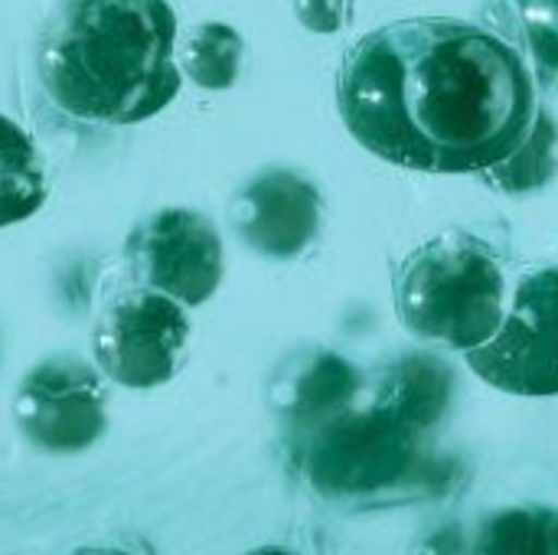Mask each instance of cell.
Segmentation results:
<instances>
[{"mask_svg": "<svg viewBox=\"0 0 558 555\" xmlns=\"http://www.w3.org/2000/svg\"><path fill=\"white\" fill-rule=\"evenodd\" d=\"M337 105L347 131L396 167L484 177L523 150L546 114L513 43L441 16L356 39L337 72Z\"/></svg>", "mask_w": 558, "mask_h": 555, "instance_id": "obj_1", "label": "cell"}, {"mask_svg": "<svg viewBox=\"0 0 558 555\" xmlns=\"http://www.w3.org/2000/svg\"><path fill=\"white\" fill-rule=\"evenodd\" d=\"M46 98L78 121L137 124L180 92L167 0H59L36 39Z\"/></svg>", "mask_w": 558, "mask_h": 555, "instance_id": "obj_2", "label": "cell"}, {"mask_svg": "<svg viewBox=\"0 0 558 555\" xmlns=\"http://www.w3.org/2000/svg\"><path fill=\"white\" fill-rule=\"evenodd\" d=\"M428 429H418L392 406L373 396L353 402L324 422L294 432V461L307 484L330 500H376L392 491H422L448 484V464L425 448Z\"/></svg>", "mask_w": 558, "mask_h": 555, "instance_id": "obj_3", "label": "cell"}, {"mask_svg": "<svg viewBox=\"0 0 558 555\" xmlns=\"http://www.w3.org/2000/svg\"><path fill=\"white\" fill-rule=\"evenodd\" d=\"M392 298L405 330L468 353L500 330L507 275L487 242L451 229L409 252L396 272Z\"/></svg>", "mask_w": 558, "mask_h": 555, "instance_id": "obj_4", "label": "cell"}, {"mask_svg": "<svg viewBox=\"0 0 558 555\" xmlns=\"http://www.w3.org/2000/svg\"><path fill=\"white\" fill-rule=\"evenodd\" d=\"M190 317L183 304L154 288L114 294L98 314L92 350L101 373L128 389L170 383L186 357Z\"/></svg>", "mask_w": 558, "mask_h": 555, "instance_id": "obj_5", "label": "cell"}, {"mask_svg": "<svg viewBox=\"0 0 558 555\" xmlns=\"http://www.w3.org/2000/svg\"><path fill=\"white\" fill-rule=\"evenodd\" d=\"M471 370L513 396H558V265L520 278L500 330L468 350Z\"/></svg>", "mask_w": 558, "mask_h": 555, "instance_id": "obj_6", "label": "cell"}, {"mask_svg": "<svg viewBox=\"0 0 558 555\" xmlns=\"http://www.w3.org/2000/svg\"><path fill=\"white\" fill-rule=\"evenodd\" d=\"M131 275L183 307L209 301L222 281V239L216 226L193 209H160L124 242Z\"/></svg>", "mask_w": 558, "mask_h": 555, "instance_id": "obj_7", "label": "cell"}, {"mask_svg": "<svg viewBox=\"0 0 558 555\" xmlns=\"http://www.w3.org/2000/svg\"><path fill=\"white\" fill-rule=\"evenodd\" d=\"M105 406L108 393L92 366L72 357H52L23 376L13 396V422L36 448L65 455L105 435Z\"/></svg>", "mask_w": 558, "mask_h": 555, "instance_id": "obj_8", "label": "cell"}, {"mask_svg": "<svg viewBox=\"0 0 558 555\" xmlns=\"http://www.w3.org/2000/svg\"><path fill=\"white\" fill-rule=\"evenodd\" d=\"M239 239L268 258L301 255L320 229V190L294 170H265L229 206Z\"/></svg>", "mask_w": 558, "mask_h": 555, "instance_id": "obj_9", "label": "cell"}, {"mask_svg": "<svg viewBox=\"0 0 558 555\" xmlns=\"http://www.w3.org/2000/svg\"><path fill=\"white\" fill-rule=\"evenodd\" d=\"M360 393H363L360 370L350 360L324 350V353H314L311 360H304L298 366V373L281 386L278 406L294 435V432H304V429L324 422L327 415L347 409L350 402H356Z\"/></svg>", "mask_w": 558, "mask_h": 555, "instance_id": "obj_10", "label": "cell"}, {"mask_svg": "<svg viewBox=\"0 0 558 555\" xmlns=\"http://www.w3.org/2000/svg\"><path fill=\"white\" fill-rule=\"evenodd\" d=\"M379 402L392 406L402 412L409 422L418 429H435L454 396V373L445 360L432 353H409L396 363H389L376 376V393Z\"/></svg>", "mask_w": 558, "mask_h": 555, "instance_id": "obj_11", "label": "cell"}, {"mask_svg": "<svg viewBox=\"0 0 558 555\" xmlns=\"http://www.w3.org/2000/svg\"><path fill=\"white\" fill-rule=\"evenodd\" d=\"M46 203V170L33 137L0 114V229L33 216Z\"/></svg>", "mask_w": 558, "mask_h": 555, "instance_id": "obj_12", "label": "cell"}, {"mask_svg": "<svg viewBox=\"0 0 558 555\" xmlns=\"http://www.w3.org/2000/svg\"><path fill=\"white\" fill-rule=\"evenodd\" d=\"M245 43L242 36L226 23H199L183 49H180V69L203 88H229L239 79Z\"/></svg>", "mask_w": 558, "mask_h": 555, "instance_id": "obj_13", "label": "cell"}, {"mask_svg": "<svg viewBox=\"0 0 558 555\" xmlns=\"http://www.w3.org/2000/svg\"><path fill=\"white\" fill-rule=\"evenodd\" d=\"M481 553H558V514L523 507L500 510L477 530Z\"/></svg>", "mask_w": 558, "mask_h": 555, "instance_id": "obj_14", "label": "cell"}, {"mask_svg": "<svg viewBox=\"0 0 558 555\" xmlns=\"http://www.w3.org/2000/svg\"><path fill=\"white\" fill-rule=\"evenodd\" d=\"M556 141V124H553L549 114H543V121H539L536 134L530 137V144L523 150H517L504 167H497L487 180L494 186H500V190H510V193L533 190V186L546 183L553 177V170H556V157H553Z\"/></svg>", "mask_w": 558, "mask_h": 555, "instance_id": "obj_15", "label": "cell"}, {"mask_svg": "<svg viewBox=\"0 0 558 555\" xmlns=\"http://www.w3.org/2000/svg\"><path fill=\"white\" fill-rule=\"evenodd\" d=\"M510 7L533 59L558 72V0H510Z\"/></svg>", "mask_w": 558, "mask_h": 555, "instance_id": "obj_16", "label": "cell"}, {"mask_svg": "<svg viewBox=\"0 0 558 555\" xmlns=\"http://www.w3.org/2000/svg\"><path fill=\"white\" fill-rule=\"evenodd\" d=\"M350 0H294L298 20L314 33H337L347 23Z\"/></svg>", "mask_w": 558, "mask_h": 555, "instance_id": "obj_17", "label": "cell"}]
</instances>
